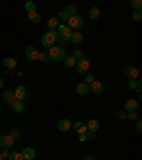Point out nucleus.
<instances>
[{
  "instance_id": "1",
  "label": "nucleus",
  "mask_w": 142,
  "mask_h": 160,
  "mask_svg": "<svg viewBox=\"0 0 142 160\" xmlns=\"http://www.w3.org/2000/svg\"><path fill=\"white\" fill-rule=\"evenodd\" d=\"M57 39H58L57 32L55 30H48L47 33H44L43 37H41V46H43V47H47V49L53 47L54 43L57 41Z\"/></svg>"
},
{
  "instance_id": "2",
  "label": "nucleus",
  "mask_w": 142,
  "mask_h": 160,
  "mask_svg": "<svg viewBox=\"0 0 142 160\" xmlns=\"http://www.w3.org/2000/svg\"><path fill=\"white\" fill-rule=\"evenodd\" d=\"M48 57H50V60H55V61H60V60H64L65 59V50L63 47H57V46H53V47H50V50H48Z\"/></svg>"
},
{
  "instance_id": "3",
  "label": "nucleus",
  "mask_w": 142,
  "mask_h": 160,
  "mask_svg": "<svg viewBox=\"0 0 142 160\" xmlns=\"http://www.w3.org/2000/svg\"><path fill=\"white\" fill-rule=\"evenodd\" d=\"M67 26L71 30H73V29L78 30V29H81L82 26H84V19H82L81 16H77V14H75V16H71L67 20Z\"/></svg>"
},
{
  "instance_id": "4",
  "label": "nucleus",
  "mask_w": 142,
  "mask_h": 160,
  "mask_svg": "<svg viewBox=\"0 0 142 160\" xmlns=\"http://www.w3.org/2000/svg\"><path fill=\"white\" fill-rule=\"evenodd\" d=\"M77 66V73L78 75H87L88 73V69H90V60L85 57H80L75 63Z\"/></svg>"
},
{
  "instance_id": "5",
  "label": "nucleus",
  "mask_w": 142,
  "mask_h": 160,
  "mask_svg": "<svg viewBox=\"0 0 142 160\" xmlns=\"http://www.w3.org/2000/svg\"><path fill=\"white\" fill-rule=\"evenodd\" d=\"M57 34H58V37H60L63 41H68L70 40V37H71V34H73V32H71V29L68 27L67 24H61L60 27H58Z\"/></svg>"
},
{
  "instance_id": "6",
  "label": "nucleus",
  "mask_w": 142,
  "mask_h": 160,
  "mask_svg": "<svg viewBox=\"0 0 142 160\" xmlns=\"http://www.w3.org/2000/svg\"><path fill=\"white\" fill-rule=\"evenodd\" d=\"M14 143V139L10 136V134H2L0 136V147L2 149H10Z\"/></svg>"
},
{
  "instance_id": "7",
  "label": "nucleus",
  "mask_w": 142,
  "mask_h": 160,
  "mask_svg": "<svg viewBox=\"0 0 142 160\" xmlns=\"http://www.w3.org/2000/svg\"><path fill=\"white\" fill-rule=\"evenodd\" d=\"M124 73H125V76L129 80H136L139 76V69H136L135 66H126Z\"/></svg>"
},
{
  "instance_id": "8",
  "label": "nucleus",
  "mask_w": 142,
  "mask_h": 160,
  "mask_svg": "<svg viewBox=\"0 0 142 160\" xmlns=\"http://www.w3.org/2000/svg\"><path fill=\"white\" fill-rule=\"evenodd\" d=\"M104 90H105V86H104V83L100 82V80H94V82L90 85V92H92L94 95H101Z\"/></svg>"
},
{
  "instance_id": "9",
  "label": "nucleus",
  "mask_w": 142,
  "mask_h": 160,
  "mask_svg": "<svg viewBox=\"0 0 142 160\" xmlns=\"http://www.w3.org/2000/svg\"><path fill=\"white\" fill-rule=\"evenodd\" d=\"M24 53H26V57H27L30 61L38 60V55H40V53H38L37 49L34 47V46H27L26 50H24Z\"/></svg>"
},
{
  "instance_id": "10",
  "label": "nucleus",
  "mask_w": 142,
  "mask_h": 160,
  "mask_svg": "<svg viewBox=\"0 0 142 160\" xmlns=\"http://www.w3.org/2000/svg\"><path fill=\"white\" fill-rule=\"evenodd\" d=\"M14 92V97H16V100H19V102H23L26 97H27V92H26V87L21 85H19L16 87V90H13Z\"/></svg>"
},
{
  "instance_id": "11",
  "label": "nucleus",
  "mask_w": 142,
  "mask_h": 160,
  "mask_svg": "<svg viewBox=\"0 0 142 160\" xmlns=\"http://www.w3.org/2000/svg\"><path fill=\"white\" fill-rule=\"evenodd\" d=\"M73 129H74L75 133H78V134H87V123L84 122H75L74 124H73Z\"/></svg>"
},
{
  "instance_id": "12",
  "label": "nucleus",
  "mask_w": 142,
  "mask_h": 160,
  "mask_svg": "<svg viewBox=\"0 0 142 160\" xmlns=\"http://www.w3.org/2000/svg\"><path fill=\"white\" fill-rule=\"evenodd\" d=\"M71 122L70 119H67V117H64V119H61L60 122L57 123V129L60 130V132H68V130L71 129Z\"/></svg>"
},
{
  "instance_id": "13",
  "label": "nucleus",
  "mask_w": 142,
  "mask_h": 160,
  "mask_svg": "<svg viewBox=\"0 0 142 160\" xmlns=\"http://www.w3.org/2000/svg\"><path fill=\"white\" fill-rule=\"evenodd\" d=\"M36 149H33V147H24L23 152H21V156H23L24 160H33L34 157H36Z\"/></svg>"
},
{
  "instance_id": "14",
  "label": "nucleus",
  "mask_w": 142,
  "mask_h": 160,
  "mask_svg": "<svg viewBox=\"0 0 142 160\" xmlns=\"http://www.w3.org/2000/svg\"><path fill=\"white\" fill-rule=\"evenodd\" d=\"M75 92H77V95H80V96L87 95V93L90 92V85H87L85 82L78 83V85H77V89H75Z\"/></svg>"
},
{
  "instance_id": "15",
  "label": "nucleus",
  "mask_w": 142,
  "mask_h": 160,
  "mask_svg": "<svg viewBox=\"0 0 142 160\" xmlns=\"http://www.w3.org/2000/svg\"><path fill=\"white\" fill-rule=\"evenodd\" d=\"M138 106H139V103L136 102V100H126L125 102V104H124V109L126 110V112H136V109H138Z\"/></svg>"
},
{
  "instance_id": "16",
  "label": "nucleus",
  "mask_w": 142,
  "mask_h": 160,
  "mask_svg": "<svg viewBox=\"0 0 142 160\" xmlns=\"http://www.w3.org/2000/svg\"><path fill=\"white\" fill-rule=\"evenodd\" d=\"M87 130H88L90 133L98 132V130H100V120H97V119L90 120V122L87 123Z\"/></svg>"
},
{
  "instance_id": "17",
  "label": "nucleus",
  "mask_w": 142,
  "mask_h": 160,
  "mask_svg": "<svg viewBox=\"0 0 142 160\" xmlns=\"http://www.w3.org/2000/svg\"><path fill=\"white\" fill-rule=\"evenodd\" d=\"M3 100L4 103H9V104H13L14 102H16V97H14V92L13 90H6V92H3Z\"/></svg>"
},
{
  "instance_id": "18",
  "label": "nucleus",
  "mask_w": 142,
  "mask_h": 160,
  "mask_svg": "<svg viewBox=\"0 0 142 160\" xmlns=\"http://www.w3.org/2000/svg\"><path fill=\"white\" fill-rule=\"evenodd\" d=\"M70 40L74 44H81L82 41H84V34H82L81 32H74V33L71 34Z\"/></svg>"
},
{
  "instance_id": "19",
  "label": "nucleus",
  "mask_w": 142,
  "mask_h": 160,
  "mask_svg": "<svg viewBox=\"0 0 142 160\" xmlns=\"http://www.w3.org/2000/svg\"><path fill=\"white\" fill-rule=\"evenodd\" d=\"M3 66H4V69L11 70V69H14L17 66V60L14 57H6V59H3Z\"/></svg>"
},
{
  "instance_id": "20",
  "label": "nucleus",
  "mask_w": 142,
  "mask_h": 160,
  "mask_svg": "<svg viewBox=\"0 0 142 160\" xmlns=\"http://www.w3.org/2000/svg\"><path fill=\"white\" fill-rule=\"evenodd\" d=\"M63 61H64L65 67H73V66H75V63H77V57H75L74 55H68V56H65V59Z\"/></svg>"
},
{
  "instance_id": "21",
  "label": "nucleus",
  "mask_w": 142,
  "mask_h": 160,
  "mask_svg": "<svg viewBox=\"0 0 142 160\" xmlns=\"http://www.w3.org/2000/svg\"><path fill=\"white\" fill-rule=\"evenodd\" d=\"M100 14H101V10H100L98 6H92L91 9H90V12H88V16H90V19H91V20L98 19Z\"/></svg>"
},
{
  "instance_id": "22",
  "label": "nucleus",
  "mask_w": 142,
  "mask_h": 160,
  "mask_svg": "<svg viewBox=\"0 0 142 160\" xmlns=\"http://www.w3.org/2000/svg\"><path fill=\"white\" fill-rule=\"evenodd\" d=\"M58 23H60V20L57 19V16H53V17H50V19H48L47 26H48V29H50V30H54V29L58 26Z\"/></svg>"
},
{
  "instance_id": "23",
  "label": "nucleus",
  "mask_w": 142,
  "mask_h": 160,
  "mask_svg": "<svg viewBox=\"0 0 142 160\" xmlns=\"http://www.w3.org/2000/svg\"><path fill=\"white\" fill-rule=\"evenodd\" d=\"M29 20H30L31 23H40L41 16L37 13V12H31V13H29Z\"/></svg>"
},
{
  "instance_id": "24",
  "label": "nucleus",
  "mask_w": 142,
  "mask_h": 160,
  "mask_svg": "<svg viewBox=\"0 0 142 160\" xmlns=\"http://www.w3.org/2000/svg\"><path fill=\"white\" fill-rule=\"evenodd\" d=\"M13 110L16 113H21V112H24V103L23 102H19V100H16V102L13 103Z\"/></svg>"
},
{
  "instance_id": "25",
  "label": "nucleus",
  "mask_w": 142,
  "mask_h": 160,
  "mask_svg": "<svg viewBox=\"0 0 142 160\" xmlns=\"http://www.w3.org/2000/svg\"><path fill=\"white\" fill-rule=\"evenodd\" d=\"M64 12L68 14V16H75V13H77V7L74 6V4H68V6H65Z\"/></svg>"
},
{
  "instance_id": "26",
  "label": "nucleus",
  "mask_w": 142,
  "mask_h": 160,
  "mask_svg": "<svg viewBox=\"0 0 142 160\" xmlns=\"http://www.w3.org/2000/svg\"><path fill=\"white\" fill-rule=\"evenodd\" d=\"M9 160H24V159L20 152H11V153L9 154Z\"/></svg>"
},
{
  "instance_id": "27",
  "label": "nucleus",
  "mask_w": 142,
  "mask_h": 160,
  "mask_svg": "<svg viewBox=\"0 0 142 160\" xmlns=\"http://www.w3.org/2000/svg\"><path fill=\"white\" fill-rule=\"evenodd\" d=\"M24 9H26V12H27V13L36 12V3H33V2H27V3L24 4Z\"/></svg>"
},
{
  "instance_id": "28",
  "label": "nucleus",
  "mask_w": 142,
  "mask_h": 160,
  "mask_svg": "<svg viewBox=\"0 0 142 160\" xmlns=\"http://www.w3.org/2000/svg\"><path fill=\"white\" fill-rule=\"evenodd\" d=\"M128 86H129V89H132V90H135V89L141 87V80H129Z\"/></svg>"
},
{
  "instance_id": "29",
  "label": "nucleus",
  "mask_w": 142,
  "mask_h": 160,
  "mask_svg": "<svg viewBox=\"0 0 142 160\" xmlns=\"http://www.w3.org/2000/svg\"><path fill=\"white\" fill-rule=\"evenodd\" d=\"M57 19H58L60 22H67L68 19H70V16H68V14L65 13L64 10H63V12H60V13L57 14Z\"/></svg>"
},
{
  "instance_id": "30",
  "label": "nucleus",
  "mask_w": 142,
  "mask_h": 160,
  "mask_svg": "<svg viewBox=\"0 0 142 160\" xmlns=\"http://www.w3.org/2000/svg\"><path fill=\"white\" fill-rule=\"evenodd\" d=\"M95 80V76L92 75V73H87V75H85V79H84V82L87 83V85H91L92 82H94Z\"/></svg>"
},
{
  "instance_id": "31",
  "label": "nucleus",
  "mask_w": 142,
  "mask_h": 160,
  "mask_svg": "<svg viewBox=\"0 0 142 160\" xmlns=\"http://www.w3.org/2000/svg\"><path fill=\"white\" fill-rule=\"evenodd\" d=\"M141 19H142V10H135L134 13H132V20L139 22Z\"/></svg>"
},
{
  "instance_id": "32",
  "label": "nucleus",
  "mask_w": 142,
  "mask_h": 160,
  "mask_svg": "<svg viewBox=\"0 0 142 160\" xmlns=\"http://www.w3.org/2000/svg\"><path fill=\"white\" fill-rule=\"evenodd\" d=\"M131 4H132V7H134V9H136V10H141V9H142V2H141V0H132Z\"/></svg>"
},
{
  "instance_id": "33",
  "label": "nucleus",
  "mask_w": 142,
  "mask_h": 160,
  "mask_svg": "<svg viewBox=\"0 0 142 160\" xmlns=\"http://www.w3.org/2000/svg\"><path fill=\"white\" fill-rule=\"evenodd\" d=\"M38 60H40L41 63H47V61L50 60V57H48L47 53H40V55H38Z\"/></svg>"
},
{
  "instance_id": "34",
  "label": "nucleus",
  "mask_w": 142,
  "mask_h": 160,
  "mask_svg": "<svg viewBox=\"0 0 142 160\" xmlns=\"http://www.w3.org/2000/svg\"><path fill=\"white\" fill-rule=\"evenodd\" d=\"M9 134H10V136L13 137V139H19V137H20V134H21V133H20V130H17V129H11Z\"/></svg>"
},
{
  "instance_id": "35",
  "label": "nucleus",
  "mask_w": 142,
  "mask_h": 160,
  "mask_svg": "<svg viewBox=\"0 0 142 160\" xmlns=\"http://www.w3.org/2000/svg\"><path fill=\"white\" fill-rule=\"evenodd\" d=\"M126 117H128L129 120H136V119H139V117H138V113H136V112H129L128 114H126Z\"/></svg>"
},
{
  "instance_id": "36",
  "label": "nucleus",
  "mask_w": 142,
  "mask_h": 160,
  "mask_svg": "<svg viewBox=\"0 0 142 160\" xmlns=\"http://www.w3.org/2000/svg\"><path fill=\"white\" fill-rule=\"evenodd\" d=\"M136 130H138V132H141L142 130V120L141 119H136Z\"/></svg>"
},
{
  "instance_id": "37",
  "label": "nucleus",
  "mask_w": 142,
  "mask_h": 160,
  "mask_svg": "<svg viewBox=\"0 0 142 160\" xmlns=\"http://www.w3.org/2000/svg\"><path fill=\"white\" fill-rule=\"evenodd\" d=\"M9 154H10V153H9V150L3 149V152H2V156H3V157H9Z\"/></svg>"
},
{
  "instance_id": "38",
  "label": "nucleus",
  "mask_w": 142,
  "mask_h": 160,
  "mask_svg": "<svg viewBox=\"0 0 142 160\" xmlns=\"http://www.w3.org/2000/svg\"><path fill=\"white\" fill-rule=\"evenodd\" d=\"M87 140V134H80V142H85Z\"/></svg>"
},
{
  "instance_id": "39",
  "label": "nucleus",
  "mask_w": 142,
  "mask_h": 160,
  "mask_svg": "<svg viewBox=\"0 0 142 160\" xmlns=\"http://www.w3.org/2000/svg\"><path fill=\"white\" fill-rule=\"evenodd\" d=\"M3 87H4V79L0 77V89H3Z\"/></svg>"
},
{
  "instance_id": "40",
  "label": "nucleus",
  "mask_w": 142,
  "mask_h": 160,
  "mask_svg": "<svg viewBox=\"0 0 142 160\" xmlns=\"http://www.w3.org/2000/svg\"><path fill=\"white\" fill-rule=\"evenodd\" d=\"M117 117H119V119L122 117V119H124V117H125V114H122L121 112H117Z\"/></svg>"
},
{
  "instance_id": "41",
  "label": "nucleus",
  "mask_w": 142,
  "mask_h": 160,
  "mask_svg": "<svg viewBox=\"0 0 142 160\" xmlns=\"http://www.w3.org/2000/svg\"><path fill=\"white\" fill-rule=\"evenodd\" d=\"M84 160H95V159H94V156H87Z\"/></svg>"
},
{
  "instance_id": "42",
  "label": "nucleus",
  "mask_w": 142,
  "mask_h": 160,
  "mask_svg": "<svg viewBox=\"0 0 142 160\" xmlns=\"http://www.w3.org/2000/svg\"><path fill=\"white\" fill-rule=\"evenodd\" d=\"M88 137H90V139H94V133H90V134H88Z\"/></svg>"
},
{
  "instance_id": "43",
  "label": "nucleus",
  "mask_w": 142,
  "mask_h": 160,
  "mask_svg": "<svg viewBox=\"0 0 142 160\" xmlns=\"http://www.w3.org/2000/svg\"><path fill=\"white\" fill-rule=\"evenodd\" d=\"M0 160H4V157L2 156V153H0Z\"/></svg>"
}]
</instances>
